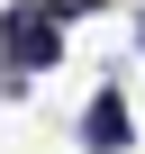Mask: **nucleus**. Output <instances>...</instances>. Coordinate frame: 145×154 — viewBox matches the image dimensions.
Instances as JSON below:
<instances>
[{
  "instance_id": "f257e3e1",
  "label": "nucleus",
  "mask_w": 145,
  "mask_h": 154,
  "mask_svg": "<svg viewBox=\"0 0 145 154\" xmlns=\"http://www.w3.org/2000/svg\"><path fill=\"white\" fill-rule=\"evenodd\" d=\"M0 54H9L18 72H45L63 54V9H54V0H18V9L0 18Z\"/></svg>"
},
{
  "instance_id": "f03ea898",
  "label": "nucleus",
  "mask_w": 145,
  "mask_h": 154,
  "mask_svg": "<svg viewBox=\"0 0 145 154\" xmlns=\"http://www.w3.org/2000/svg\"><path fill=\"white\" fill-rule=\"evenodd\" d=\"M127 136H136V127H127V100H118V91H100V100L82 109V145H91V154H118Z\"/></svg>"
},
{
  "instance_id": "7ed1b4c3",
  "label": "nucleus",
  "mask_w": 145,
  "mask_h": 154,
  "mask_svg": "<svg viewBox=\"0 0 145 154\" xmlns=\"http://www.w3.org/2000/svg\"><path fill=\"white\" fill-rule=\"evenodd\" d=\"M54 9H91V0H54Z\"/></svg>"
},
{
  "instance_id": "20e7f679",
  "label": "nucleus",
  "mask_w": 145,
  "mask_h": 154,
  "mask_svg": "<svg viewBox=\"0 0 145 154\" xmlns=\"http://www.w3.org/2000/svg\"><path fill=\"white\" fill-rule=\"evenodd\" d=\"M136 36H145V27H136Z\"/></svg>"
}]
</instances>
